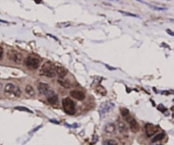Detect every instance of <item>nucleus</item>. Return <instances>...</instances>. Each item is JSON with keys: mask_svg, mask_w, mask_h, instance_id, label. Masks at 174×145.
<instances>
[{"mask_svg": "<svg viewBox=\"0 0 174 145\" xmlns=\"http://www.w3.org/2000/svg\"><path fill=\"white\" fill-rule=\"evenodd\" d=\"M158 110H159L161 112H162V113H165V112L167 111V109L164 107L163 104H159L158 106L157 107Z\"/></svg>", "mask_w": 174, "mask_h": 145, "instance_id": "4be33fe9", "label": "nucleus"}, {"mask_svg": "<svg viewBox=\"0 0 174 145\" xmlns=\"http://www.w3.org/2000/svg\"><path fill=\"white\" fill-rule=\"evenodd\" d=\"M105 66H106V67H107V69H108L109 70H111V71H113V70H114V69H116V68H114V67H111V66H108V65H106V64H105Z\"/></svg>", "mask_w": 174, "mask_h": 145, "instance_id": "393cba45", "label": "nucleus"}, {"mask_svg": "<svg viewBox=\"0 0 174 145\" xmlns=\"http://www.w3.org/2000/svg\"><path fill=\"white\" fill-rule=\"evenodd\" d=\"M70 95L75 99L79 101H82L85 98L84 93L79 90H72L70 92Z\"/></svg>", "mask_w": 174, "mask_h": 145, "instance_id": "9d476101", "label": "nucleus"}, {"mask_svg": "<svg viewBox=\"0 0 174 145\" xmlns=\"http://www.w3.org/2000/svg\"><path fill=\"white\" fill-rule=\"evenodd\" d=\"M150 6L151 7V8H153L154 10H157V11H165V10H167V8H164V7H159L153 5H150Z\"/></svg>", "mask_w": 174, "mask_h": 145, "instance_id": "5701e85b", "label": "nucleus"}, {"mask_svg": "<svg viewBox=\"0 0 174 145\" xmlns=\"http://www.w3.org/2000/svg\"><path fill=\"white\" fill-rule=\"evenodd\" d=\"M3 54V49L1 46H0V58L2 57Z\"/></svg>", "mask_w": 174, "mask_h": 145, "instance_id": "a878e982", "label": "nucleus"}, {"mask_svg": "<svg viewBox=\"0 0 174 145\" xmlns=\"http://www.w3.org/2000/svg\"><path fill=\"white\" fill-rule=\"evenodd\" d=\"M166 32H167V34L169 35H172V36H174V32H172V30H170L169 29H167L166 30Z\"/></svg>", "mask_w": 174, "mask_h": 145, "instance_id": "b1692460", "label": "nucleus"}, {"mask_svg": "<svg viewBox=\"0 0 174 145\" xmlns=\"http://www.w3.org/2000/svg\"><path fill=\"white\" fill-rule=\"evenodd\" d=\"M105 130L107 132L113 133L115 131V126H114V125L112 124H107L105 126Z\"/></svg>", "mask_w": 174, "mask_h": 145, "instance_id": "4468645a", "label": "nucleus"}, {"mask_svg": "<svg viewBox=\"0 0 174 145\" xmlns=\"http://www.w3.org/2000/svg\"><path fill=\"white\" fill-rule=\"evenodd\" d=\"M164 136H165V134H164L163 133L158 134L156 135V136L151 140V142H152V143H155V142L161 140L163 139Z\"/></svg>", "mask_w": 174, "mask_h": 145, "instance_id": "2eb2a0df", "label": "nucleus"}, {"mask_svg": "<svg viewBox=\"0 0 174 145\" xmlns=\"http://www.w3.org/2000/svg\"><path fill=\"white\" fill-rule=\"evenodd\" d=\"M58 82H59L61 85H62L63 87H65V88H69L70 87V83H69V82L63 81V80H59Z\"/></svg>", "mask_w": 174, "mask_h": 145, "instance_id": "aec40b11", "label": "nucleus"}, {"mask_svg": "<svg viewBox=\"0 0 174 145\" xmlns=\"http://www.w3.org/2000/svg\"><path fill=\"white\" fill-rule=\"evenodd\" d=\"M47 99L49 103L53 105V104H56V103L58 102V96L55 94V92L53 91L51 94H50L47 97Z\"/></svg>", "mask_w": 174, "mask_h": 145, "instance_id": "f8f14e48", "label": "nucleus"}, {"mask_svg": "<svg viewBox=\"0 0 174 145\" xmlns=\"http://www.w3.org/2000/svg\"><path fill=\"white\" fill-rule=\"evenodd\" d=\"M146 134L148 137H151L158 131V128L156 126L151 124H147L145 126Z\"/></svg>", "mask_w": 174, "mask_h": 145, "instance_id": "1a4fd4ad", "label": "nucleus"}, {"mask_svg": "<svg viewBox=\"0 0 174 145\" xmlns=\"http://www.w3.org/2000/svg\"><path fill=\"white\" fill-rule=\"evenodd\" d=\"M15 109L16 110H20V111H23L27 112H31L32 113V111L29 110L28 108H25V107H23V106H17L15 108Z\"/></svg>", "mask_w": 174, "mask_h": 145, "instance_id": "412c9836", "label": "nucleus"}, {"mask_svg": "<svg viewBox=\"0 0 174 145\" xmlns=\"http://www.w3.org/2000/svg\"><path fill=\"white\" fill-rule=\"evenodd\" d=\"M120 112H121V115H122V116L124 117L127 116V115H128V114H130L129 110H128L127 109V108H121V109H120Z\"/></svg>", "mask_w": 174, "mask_h": 145, "instance_id": "6ab92c4d", "label": "nucleus"}, {"mask_svg": "<svg viewBox=\"0 0 174 145\" xmlns=\"http://www.w3.org/2000/svg\"><path fill=\"white\" fill-rule=\"evenodd\" d=\"M56 66L50 62H45L41 69L40 73L42 76L48 77H53L56 76Z\"/></svg>", "mask_w": 174, "mask_h": 145, "instance_id": "f257e3e1", "label": "nucleus"}, {"mask_svg": "<svg viewBox=\"0 0 174 145\" xmlns=\"http://www.w3.org/2000/svg\"><path fill=\"white\" fill-rule=\"evenodd\" d=\"M2 88H3V85L2 83H0V91L2 90Z\"/></svg>", "mask_w": 174, "mask_h": 145, "instance_id": "bb28decb", "label": "nucleus"}, {"mask_svg": "<svg viewBox=\"0 0 174 145\" xmlns=\"http://www.w3.org/2000/svg\"><path fill=\"white\" fill-rule=\"evenodd\" d=\"M124 119L127 122H128V124H130V130L132 132L136 133L139 132V130H140V126L135 119L133 118L130 114H128L124 117Z\"/></svg>", "mask_w": 174, "mask_h": 145, "instance_id": "20e7f679", "label": "nucleus"}, {"mask_svg": "<svg viewBox=\"0 0 174 145\" xmlns=\"http://www.w3.org/2000/svg\"><path fill=\"white\" fill-rule=\"evenodd\" d=\"M97 90L98 92H99L100 93L102 94V95H105L106 94V91L104 88V87H102L101 85H99L97 88Z\"/></svg>", "mask_w": 174, "mask_h": 145, "instance_id": "f3484780", "label": "nucleus"}, {"mask_svg": "<svg viewBox=\"0 0 174 145\" xmlns=\"http://www.w3.org/2000/svg\"><path fill=\"white\" fill-rule=\"evenodd\" d=\"M119 12L121 13L122 14L125 15L127 16H130V17H136V18H139V16H138L137 14H132V13H128V12H126V11H119Z\"/></svg>", "mask_w": 174, "mask_h": 145, "instance_id": "a211bd4d", "label": "nucleus"}, {"mask_svg": "<svg viewBox=\"0 0 174 145\" xmlns=\"http://www.w3.org/2000/svg\"><path fill=\"white\" fill-rule=\"evenodd\" d=\"M7 57L9 60H11L17 64L21 63L23 59L21 54L16 51H8Z\"/></svg>", "mask_w": 174, "mask_h": 145, "instance_id": "423d86ee", "label": "nucleus"}, {"mask_svg": "<svg viewBox=\"0 0 174 145\" xmlns=\"http://www.w3.org/2000/svg\"><path fill=\"white\" fill-rule=\"evenodd\" d=\"M62 106L64 111L68 115H73L75 113V103L70 98H65L62 100Z\"/></svg>", "mask_w": 174, "mask_h": 145, "instance_id": "f03ea898", "label": "nucleus"}, {"mask_svg": "<svg viewBox=\"0 0 174 145\" xmlns=\"http://www.w3.org/2000/svg\"><path fill=\"white\" fill-rule=\"evenodd\" d=\"M38 89L41 94L45 95L46 97H47L49 95V94H51L53 92V91L51 90L48 84L43 82L39 83Z\"/></svg>", "mask_w": 174, "mask_h": 145, "instance_id": "6e6552de", "label": "nucleus"}, {"mask_svg": "<svg viewBox=\"0 0 174 145\" xmlns=\"http://www.w3.org/2000/svg\"><path fill=\"white\" fill-rule=\"evenodd\" d=\"M68 73V71L65 67L62 66H56V74L58 75L60 78H63L65 77Z\"/></svg>", "mask_w": 174, "mask_h": 145, "instance_id": "9b49d317", "label": "nucleus"}, {"mask_svg": "<svg viewBox=\"0 0 174 145\" xmlns=\"http://www.w3.org/2000/svg\"><path fill=\"white\" fill-rule=\"evenodd\" d=\"M114 106V103L111 101H105L102 103L99 109V112L101 116H102L108 113Z\"/></svg>", "mask_w": 174, "mask_h": 145, "instance_id": "39448f33", "label": "nucleus"}, {"mask_svg": "<svg viewBox=\"0 0 174 145\" xmlns=\"http://www.w3.org/2000/svg\"><path fill=\"white\" fill-rule=\"evenodd\" d=\"M25 92L30 96H34L35 95V91L32 85H28L25 87Z\"/></svg>", "mask_w": 174, "mask_h": 145, "instance_id": "ddd939ff", "label": "nucleus"}, {"mask_svg": "<svg viewBox=\"0 0 174 145\" xmlns=\"http://www.w3.org/2000/svg\"><path fill=\"white\" fill-rule=\"evenodd\" d=\"M103 145H118V143L114 140H107L103 142Z\"/></svg>", "mask_w": 174, "mask_h": 145, "instance_id": "dca6fc26", "label": "nucleus"}, {"mask_svg": "<svg viewBox=\"0 0 174 145\" xmlns=\"http://www.w3.org/2000/svg\"><path fill=\"white\" fill-rule=\"evenodd\" d=\"M25 63L27 67L32 69H37L39 66L40 61L38 59L32 56H29L25 60Z\"/></svg>", "mask_w": 174, "mask_h": 145, "instance_id": "0eeeda50", "label": "nucleus"}, {"mask_svg": "<svg viewBox=\"0 0 174 145\" xmlns=\"http://www.w3.org/2000/svg\"><path fill=\"white\" fill-rule=\"evenodd\" d=\"M4 91L6 93L13 95L16 97H19L22 93L20 88L12 83H8L5 87Z\"/></svg>", "mask_w": 174, "mask_h": 145, "instance_id": "7ed1b4c3", "label": "nucleus"}]
</instances>
